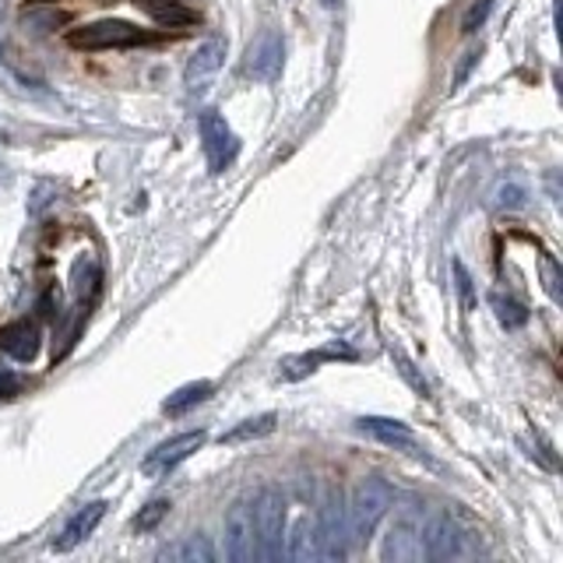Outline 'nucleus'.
<instances>
[{"label":"nucleus","mask_w":563,"mask_h":563,"mask_svg":"<svg viewBox=\"0 0 563 563\" xmlns=\"http://www.w3.org/2000/svg\"><path fill=\"white\" fill-rule=\"evenodd\" d=\"M201 141H205V155H208V169L211 173H225V166L236 158V134L225 123L219 110H205L201 113Z\"/></svg>","instance_id":"nucleus-7"},{"label":"nucleus","mask_w":563,"mask_h":563,"mask_svg":"<svg viewBox=\"0 0 563 563\" xmlns=\"http://www.w3.org/2000/svg\"><path fill=\"white\" fill-rule=\"evenodd\" d=\"M222 64H225V40L222 35H208V40L194 49V57L187 60V70H184V81L190 92H205Z\"/></svg>","instance_id":"nucleus-10"},{"label":"nucleus","mask_w":563,"mask_h":563,"mask_svg":"<svg viewBox=\"0 0 563 563\" xmlns=\"http://www.w3.org/2000/svg\"><path fill=\"white\" fill-rule=\"evenodd\" d=\"M489 303H493V313H497V321H500L504 328H521V324L528 321V310L518 303V299H510V296H504V292H493V296H489Z\"/></svg>","instance_id":"nucleus-19"},{"label":"nucleus","mask_w":563,"mask_h":563,"mask_svg":"<svg viewBox=\"0 0 563 563\" xmlns=\"http://www.w3.org/2000/svg\"><path fill=\"white\" fill-rule=\"evenodd\" d=\"M225 556L236 563L257 560V528H254V510L246 500H240L225 518Z\"/></svg>","instance_id":"nucleus-9"},{"label":"nucleus","mask_w":563,"mask_h":563,"mask_svg":"<svg viewBox=\"0 0 563 563\" xmlns=\"http://www.w3.org/2000/svg\"><path fill=\"white\" fill-rule=\"evenodd\" d=\"M349 553V518L342 497H331L317 521V560H342Z\"/></svg>","instance_id":"nucleus-6"},{"label":"nucleus","mask_w":563,"mask_h":563,"mask_svg":"<svg viewBox=\"0 0 563 563\" xmlns=\"http://www.w3.org/2000/svg\"><path fill=\"white\" fill-rule=\"evenodd\" d=\"M475 60H479V49L465 53V60H462V67H457V75H454V85H462V81L468 78V70L475 67Z\"/></svg>","instance_id":"nucleus-27"},{"label":"nucleus","mask_w":563,"mask_h":563,"mask_svg":"<svg viewBox=\"0 0 563 563\" xmlns=\"http://www.w3.org/2000/svg\"><path fill=\"white\" fill-rule=\"evenodd\" d=\"M40 342H43L40 328H35L32 321H14L0 331V349H4L8 356L18 363H32L35 356H40Z\"/></svg>","instance_id":"nucleus-13"},{"label":"nucleus","mask_w":563,"mask_h":563,"mask_svg":"<svg viewBox=\"0 0 563 563\" xmlns=\"http://www.w3.org/2000/svg\"><path fill=\"white\" fill-rule=\"evenodd\" d=\"M275 422H278L275 412H264V416H257V419H246V422H240L236 430L222 433V444H240V440L264 437V433H272V430H275Z\"/></svg>","instance_id":"nucleus-18"},{"label":"nucleus","mask_w":563,"mask_h":563,"mask_svg":"<svg viewBox=\"0 0 563 563\" xmlns=\"http://www.w3.org/2000/svg\"><path fill=\"white\" fill-rule=\"evenodd\" d=\"M166 556H173V560H211V545L201 539V536H194V539H187L180 550H173V553H166Z\"/></svg>","instance_id":"nucleus-22"},{"label":"nucleus","mask_w":563,"mask_h":563,"mask_svg":"<svg viewBox=\"0 0 563 563\" xmlns=\"http://www.w3.org/2000/svg\"><path fill=\"white\" fill-rule=\"evenodd\" d=\"M205 444V430H190V433H180L173 440H163L155 451H148V457L141 462V472L148 475V479H163V475H169L180 462H187V457L198 451Z\"/></svg>","instance_id":"nucleus-8"},{"label":"nucleus","mask_w":563,"mask_h":563,"mask_svg":"<svg viewBox=\"0 0 563 563\" xmlns=\"http://www.w3.org/2000/svg\"><path fill=\"white\" fill-rule=\"evenodd\" d=\"M169 515V500H152L148 507H141V515L134 518V528L137 532H152V528H158V521H163Z\"/></svg>","instance_id":"nucleus-20"},{"label":"nucleus","mask_w":563,"mask_h":563,"mask_svg":"<svg viewBox=\"0 0 563 563\" xmlns=\"http://www.w3.org/2000/svg\"><path fill=\"white\" fill-rule=\"evenodd\" d=\"M391 507V489H387L380 479H363L356 489H352V500L345 507V518H349V539L366 545L369 536L377 532L380 518L387 515Z\"/></svg>","instance_id":"nucleus-1"},{"label":"nucleus","mask_w":563,"mask_h":563,"mask_svg":"<svg viewBox=\"0 0 563 563\" xmlns=\"http://www.w3.org/2000/svg\"><path fill=\"white\" fill-rule=\"evenodd\" d=\"M134 4L141 8V11H148L158 25H169V29H176V25H194L198 22V11H190L184 0H134Z\"/></svg>","instance_id":"nucleus-15"},{"label":"nucleus","mask_w":563,"mask_h":563,"mask_svg":"<svg viewBox=\"0 0 563 563\" xmlns=\"http://www.w3.org/2000/svg\"><path fill=\"white\" fill-rule=\"evenodd\" d=\"M251 510L257 528V560L286 556V497L278 489H261Z\"/></svg>","instance_id":"nucleus-2"},{"label":"nucleus","mask_w":563,"mask_h":563,"mask_svg":"<svg viewBox=\"0 0 563 563\" xmlns=\"http://www.w3.org/2000/svg\"><path fill=\"white\" fill-rule=\"evenodd\" d=\"M286 67V43H282V32L278 29H264L257 40L246 46V57H243V75L254 78V81H275Z\"/></svg>","instance_id":"nucleus-4"},{"label":"nucleus","mask_w":563,"mask_h":563,"mask_svg":"<svg viewBox=\"0 0 563 563\" xmlns=\"http://www.w3.org/2000/svg\"><path fill=\"white\" fill-rule=\"evenodd\" d=\"M211 395V384L208 380H194V384H184L180 387V391H173L166 401H163V412L166 416H184V412H190L194 409V405H198V401H205Z\"/></svg>","instance_id":"nucleus-16"},{"label":"nucleus","mask_w":563,"mask_h":563,"mask_svg":"<svg viewBox=\"0 0 563 563\" xmlns=\"http://www.w3.org/2000/svg\"><path fill=\"white\" fill-rule=\"evenodd\" d=\"M67 43L75 49H131L141 43H152V35L134 29L131 22H96V25L70 29Z\"/></svg>","instance_id":"nucleus-3"},{"label":"nucleus","mask_w":563,"mask_h":563,"mask_svg":"<svg viewBox=\"0 0 563 563\" xmlns=\"http://www.w3.org/2000/svg\"><path fill=\"white\" fill-rule=\"evenodd\" d=\"M489 11H493V0H475V4H472V8L465 11V18H462V32H465V35L479 32L483 22L489 18Z\"/></svg>","instance_id":"nucleus-23"},{"label":"nucleus","mask_w":563,"mask_h":563,"mask_svg":"<svg viewBox=\"0 0 563 563\" xmlns=\"http://www.w3.org/2000/svg\"><path fill=\"white\" fill-rule=\"evenodd\" d=\"M18 391H22V380L14 374H0V398H14Z\"/></svg>","instance_id":"nucleus-26"},{"label":"nucleus","mask_w":563,"mask_h":563,"mask_svg":"<svg viewBox=\"0 0 563 563\" xmlns=\"http://www.w3.org/2000/svg\"><path fill=\"white\" fill-rule=\"evenodd\" d=\"M454 278H457V292H462V307L472 310L475 307V292H472V278H468L462 261H454Z\"/></svg>","instance_id":"nucleus-24"},{"label":"nucleus","mask_w":563,"mask_h":563,"mask_svg":"<svg viewBox=\"0 0 563 563\" xmlns=\"http://www.w3.org/2000/svg\"><path fill=\"white\" fill-rule=\"evenodd\" d=\"M542 289L550 292L553 303H560V299H563V292H560V264L550 254H542Z\"/></svg>","instance_id":"nucleus-21"},{"label":"nucleus","mask_w":563,"mask_h":563,"mask_svg":"<svg viewBox=\"0 0 563 563\" xmlns=\"http://www.w3.org/2000/svg\"><path fill=\"white\" fill-rule=\"evenodd\" d=\"M106 518V504L102 500H92V504H85L78 515H70V521L64 525V532L53 539V550L57 553H70L75 545H81L88 536L96 532V525Z\"/></svg>","instance_id":"nucleus-12"},{"label":"nucleus","mask_w":563,"mask_h":563,"mask_svg":"<svg viewBox=\"0 0 563 563\" xmlns=\"http://www.w3.org/2000/svg\"><path fill=\"white\" fill-rule=\"evenodd\" d=\"M360 430H363V433H369L374 440H380V444H387V448H398V451H412V448H416L412 430L405 427V422H398V419L363 416V419H360Z\"/></svg>","instance_id":"nucleus-14"},{"label":"nucleus","mask_w":563,"mask_h":563,"mask_svg":"<svg viewBox=\"0 0 563 563\" xmlns=\"http://www.w3.org/2000/svg\"><path fill=\"white\" fill-rule=\"evenodd\" d=\"M497 201H500V208H521L525 205V190L521 187H500Z\"/></svg>","instance_id":"nucleus-25"},{"label":"nucleus","mask_w":563,"mask_h":563,"mask_svg":"<svg viewBox=\"0 0 563 563\" xmlns=\"http://www.w3.org/2000/svg\"><path fill=\"white\" fill-rule=\"evenodd\" d=\"M286 556H289V560H299V563L317 560V525H310L307 518H299V521H296L292 536H289V542H286Z\"/></svg>","instance_id":"nucleus-17"},{"label":"nucleus","mask_w":563,"mask_h":563,"mask_svg":"<svg viewBox=\"0 0 563 563\" xmlns=\"http://www.w3.org/2000/svg\"><path fill=\"white\" fill-rule=\"evenodd\" d=\"M324 8H339V0H324Z\"/></svg>","instance_id":"nucleus-28"},{"label":"nucleus","mask_w":563,"mask_h":563,"mask_svg":"<svg viewBox=\"0 0 563 563\" xmlns=\"http://www.w3.org/2000/svg\"><path fill=\"white\" fill-rule=\"evenodd\" d=\"M419 532H422V550H427L430 560H457V556H468L465 550V532H462V525H457L448 510H437V515L427 521V525H419Z\"/></svg>","instance_id":"nucleus-5"},{"label":"nucleus","mask_w":563,"mask_h":563,"mask_svg":"<svg viewBox=\"0 0 563 563\" xmlns=\"http://www.w3.org/2000/svg\"><path fill=\"white\" fill-rule=\"evenodd\" d=\"M427 556V550H422V532H419V525L409 521V518H401L395 521V528L387 532V542H384V560L387 563H412V560H422Z\"/></svg>","instance_id":"nucleus-11"}]
</instances>
